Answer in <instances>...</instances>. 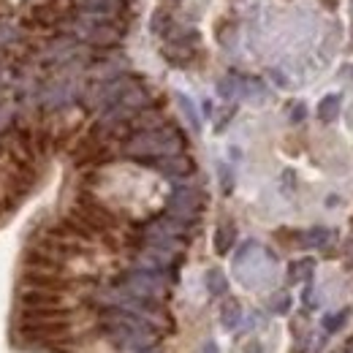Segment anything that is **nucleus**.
Returning a JSON list of instances; mask_svg holds the SVG:
<instances>
[{
	"label": "nucleus",
	"instance_id": "1",
	"mask_svg": "<svg viewBox=\"0 0 353 353\" xmlns=\"http://www.w3.org/2000/svg\"><path fill=\"white\" fill-rule=\"evenodd\" d=\"M22 305L30 310L60 307V296H57V294H49V291H25V294H22Z\"/></svg>",
	"mask_w": 353,
	"mask_h": 353
},
{
	"label": "nucleus",
	"instance_id": "2",
	"mask_svg": "<svg viewBox=\"0 0 353 353\" xmlns=\"http://www.w3.org/2000/svg\"><path fill=\"white\" fill-rule=\"evenodd\" d=\"M236 321H239V307H236V305H228V310H223V323H225L228 329H234Z\"/></svg>",
	"mask_w": 353,
	"mask_h": 353
},
{
	"label": "nucleus",
	"instance_id": "3",
	"mask_svg": "<svg viewBox=\"0 0 353 353\" xmlns=\"http://www.w3.org/2000/svg\"><path fill=\"white\" fill-rule=\"evenodd\" d=\"M223 288H225L223 277L218 274V272H212V274H210V291H212V294H221Z\"/></svg>",
	"mask_w": 353,
	"mask_h": 353
}]
</instances>
